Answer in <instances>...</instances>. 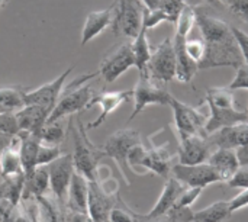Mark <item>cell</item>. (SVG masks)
Here are the masks:
<instances>
[{"instance_id":"cell-1","label":"cell","mask_w":248,"mask_h":222,"mask_svg":"<svg viewBox=\"0 0 248 222\" xmlns=\"http://www.w3.org/2000/svg\"><path fill=\"white\" fill-rule=\"evenodd\" d=\"M196 26L199 28L205 44V55L198 65L199 70L219 67H232L237 70L244 64V58L232 35L231 25L222 19L196 12Z\"/></svg>"},{"instance_id":"cell-2","label":"cell","mask_w":248,"mask_h":222,"mask_svg":"<svg viewBox=\"0 0 248 222\" xmlns=\"http://www.w3.org/2000/svg\"><path fill=\"white\" fill-rule=\"evenodd\" d=\"M99 76V71L96 73H86L78 77H76L70 84H64L62 92L60 95V99L54 109L49 113V118L46 124L61 121L65 116L77 115L87 109V105L93 99L94 89L92 87V80Z\"/></svg>"},{"instance_id":"cell-3","label":"cell","mask_w":248,"mask_h":222,"mask_svg":"<svg viewBox=\"0 0 248 222\" xmlns=\"http://www.w3.org/2000/svg\"><path fill=\"white\" fill-rule=\"evenodd\" d=\"M70 129L74 141V151L71 154L74 170L87 182H93L97 177L99 161L105 157L103 151L89 140L87 129L84 128L78 113L76 116V125L70 124Z\"/></svg>"},{"instance_id":"cell-4","label":"cell","mask_w":248,"mask_h":222,"mask_svg":"<svg viewBox=\"0 0 248 222\" xmlns=\"http://www.w3.org/2000/svg\"><path fill=\"white\" fill-rule=\"evenodd\" d=\"M171 157L173 153L169 144L151 145V148L137 144L128 154V166L135 174L153 172L164 179H169L171 173Z\"/></svg>"},{"instance_id":"cell-5","label":"cell","mask_w":248,"mask_h":222,"mask_svg":"<svg viewBox=\"0 0 248 222\" xmlns=\"http://www.w3.org/2000/svg\"><path fill=\"white\" fill-rule=\"evenodd\" d=\"M112 4L113 16L110 29L113 35L134 39L142 28L145 6L141 0H115Z\"/></svg>"},{"instance_id":"cell-6","label":"cell","mask_w":248,"mask_h":222,"mask_svg":"<svg viewBox=\"0 0 248 222\" xmlns=\"http://www.w3.org/2000/svg\"><path fill=\"white\" fill-rule=\"evenodd\" d=\"M137 144H141L140 132L135 129L125 128V129H119V131L113 132L106 140V143L100 147L103 151V156L112 159L116 163V166L119 167L121 174L128 186L131 185V182L126 176L128 172H131V169L128 166V154Z\"/></svg>"},{"instance_id":"cell-7","label":"cell","mask_w":248,"mask_h":222,"mask_svg":"<svg viewBox=\"0 0 248 222\" xmlns=\"http://www.w3.org/2000/svg\"><path fill=\"white\" fill-rule=\"evenodd\" d=\"M153 81L167 86L173 79H176V52L173 45V38H166L153 51L151 58L147 64L144 74Z\"/></svg>"},{"instance_id":"cell-8","label":"cell","mask_w":248,"mask_h":222,"mask_svg":"<svg viewBox=\"0 0 248 222\" xmlns=\"http://www.w3.org/2000/svg\"><path fill=\"white\" fill-rule=\"evenodd\" d=\"M132 92H134L132 95L134 111L128 122H131L135 116H138L150 105H161V106L170 105L171 95L169 93L167 86L158 84L147 76H140V80L137 86L132 89Z\"/></svg>"},{"instance_id":"cell-9","label":"cell","mask_w":248,"mask_h":222,"mask_svg":"<svg viewBox=\"0 0 248 222\" xmlns=\"http://www.w3.org/2000/svg\"><path fill=\"white\" fill-rule=\"evenodd\" d=\"M169 106L173 109L174 128L177 137L205 135V125L208 118L199 109L177 100L174 96H171Z\"/></svg>"},{"instance_id":"cell-10","label":"cell","mask_w":248,"mask_h":222,"mask_svg":"<svg viewBox=\"0 0 248 222\" xmlns=\"http://www.w3.org/2000/svg\"><path fill=\"white\" fill-rule=\"evenodd\" d=\"M49 174V189L57 196L61 206L67 204L70 183L74 174V164L71 154H61L57 160L46 166Z\"/></svg>"},{"instance_id":"cell-11","label":"cell","mask_w":248,"mask_h":222,"mask_svg":"<svg viewBox=\"0 0 248 222\" xmlns=\"http://www.w3.org/2000/svg\"><path fill=\"white\" fill-rule=\"evenodd\" d=\"M131 67H135L131 44H121L103 57L99 67V74L105 83L110 84Z\"/></svg>"},{"instance_id":"cell-12","label":"cell","mask_w":248,"mask_h":222,"mask_svg":"<svg viewBox=\"0 0 248 222\" xmlns=\"http://www.w3.org/2000/svg\"><path fill=\"white\" fill-rule=\"evenodd\" d=\"M171 174L176 180H179L186 188H202L221 182L217 172L208 164L201 163L195 166H185V164H174L171 166Z\"/></svg>"},{"instance_id":"cell-13","label":"cell","mask_w":248,"mask_h":222,"mask_svg":"<svg viewBox=\"0 0 248 222\" xmlns=\"http://www.w3.org/2000/svg\"><path fill=\"white\" fill-rule=\"evenodd\" d=\"M118 196L115 192H108L100 180L89 182L87 214L93 222H108L109 212L116 206Z\"/></svg>"},{"instance_id":"cell-14","label":"cell","mask_w":248,"mask_h":222,"mask_svg":"<svg viewBox=\"0 0 248 222\" xmlns=\"http://www.w3.org/2000/svg\"><path fill=\"white\" fill-rule=\"evenodd\" d=\"M177 140H179L177 156L180 164L195 166V164L206 163L209 156L212 154L211 153L212 147L205 135L177 137Z\"/></svg>"},{"instance_id":"cell-15","label":"cell","mask_w":248,"mask_h":222,"mask_svg":"<svg viewBox=\"0 0 248 222\" xmlns=\"http://www.w3.org/2000/svg\"><path fill=\"white\" fill-rule=\"evenodd\" d=\"M132 95H134L132 90H122V92H106V90H103V92L94 95L93 99L90 100V103L87 105V109H90L93 106H99L100 108V113H99V116L94 121H92L87 125L86 129L89 131V129L99 128L112 112H115L121 105H124L128 100H131Z\"/></svg>"},{"instance_id":"cell-16","label":"cell","mask_w":248,"mask_h":222,"mask_svg":"<svg viewBox=\"0 0 248 222\" xmlns=\"http://www.w3.org/2000/svg\"><path fill=\"white\" fill-rule=\"evenodd\" d=\"M71 71H73V67L67 68L61 76H58L52 81H49L38 89L28 90L25 93V105H38V106H44V108L52 111L60 99V95L65 84V80Z\"/></svg>"},{"instance_id":"cell-17","label":"cell","mask_w":248,"mask_h":222,"mask_svg":"<svg viewBox=\"0 0 248 222\" xmlns=\"http://www.w3.org/2000/svg\"><path fill=\"white\" fill-rule=\"evenodd\" d=\"M186 189V186H183L179 180H176L173 176L167 179L166 185H164V189L160 195V199L157 201V204L154 205V208L147 214V215H138L134 212L135 218L137 220H142V221H147V220H155V218H161V217H166L176 205L179 196L182 195V192Z\"/></svg>"},{"instance_id":"cell-18","label":"cell","mask_w":248,"mask_h":222,"mask_svg":"<svg viewBox=\"0 0 248 222\" xmlns=\"http://www.w3.org/2000/svg\"><path fill=\"white\" fill-rule=\"evenodd\" d=\"M211 147L224 150H237L248 144V124L225 127L206 137Z\"/></svg>"},{"instance_id":"cell-19","label":"cell","mask_w":248,"mask_h":222,"mask_svg":"<svg viewBox=\"0 0 248 222\" xmlns=\"http://www.w3.org/2000/svg\"><path fill=\"white\" fill-rule=\"evenodd\" d=\"M211 109V115L205 125V135H211L221 128L232 127L237 124H248V113L238 111L237 108H218L214 105H208Z\"/></svg>"},{"instance_id":"cell-20","label":"cell","mask_w":248,"mask_h":222,"mask_svg":"<svg viewBox=\"0 0 248 222\" xmlns=\"http://www.w3.org/2000/svg\"><path fill=\"white\" fill-rule=\"evenodd\" d=\"M51 111L38 106V105H25L20 111H17L16 121L19 125V131L31 132V134H39V131L45 127Z\"/></svg>"},{"instance_id":"cell-21","label":"cell","mask_w":248,"mask_h":222,"mask_svg":"<svg viewBox=\"0 0 248 222\" xmlns=\"http://www.w3.org/2000/svg\"><path fill=\"white\" fill-rule=\"evenodd\" d=\"M113 16V4L106 9L90 12L84 20L83 31H81V45L89 44L97 35H100L105 29L110 28Z\"/></svg>"},{"instance_id":"cell-22","label":"cell","mask_w":248,"mask_h":222,"mask_svg":"<svg viewBox=\"0 0 248 222\" xmlns=\"http://www.w3.org/2000/svg\"><path fill=\"white\" fill-rule=\"evenodd\" d=\"M206 163L217 172L221 182H228L234 176V173L240 169L235 150L218 148L215 153L209 156Z\"/></svg>"},{"instance_id":"cell-23","label":"cell","mask_w":248,"mask_h":222,"mask_svg":"<svg viewBox=\"0 0 248 222\" xmlns=\"http://www.w3.org/2000/svg\"><path fill=\"white\" fill-rule=\"evenodd\" d=\"M16 137L19 140V156H20L22 170L23 174H26L36 167V154L41 145V140L38 134H31L23 131H19Z\"/></svg>"},{"instance_id":"cell-24","label":"cell","mask_w":248,"mask_h":222,"mask_svg":"<svg viewBox=\"0 0 248 222\" xmlns=\"http://www.w3.org/2000/svg\"><path fill=\"white\" fill-rule=\"evenodd\" d=\"M87 202H89V182L81 174L74 172L68 189L67 204L71 212L87 214Z\"/></svg>"},{"instance_id":"cell-25","label":"cell","mask_w":248,"mask_h":222,"mask_svg":"<svg viewBox=\"0 0 248 222\" xmlns=\"http://www.w3.org/2000/svg\"><path fill=\"white\" fill-rule=\"evenodd\" d=\"M49 188V174L46 166L35 167L32 172L23 174V189L22 196H36L41 198Z\"/></svg>"},{"instance_id":"cell-26","label":"cell","mask_w":248,"mask_h":222,"mask_svg":"<svg viewBox=\"0 0 248 222\" xmlns=\"http://www.w3.org/2000/svg\"><path fill=\"white\" fill-rule=\"evenodd\" d=\"M22 86L0 87V113H16L25 106V93Z\"/></svg>"},{"instance_id":"cell-27","label":"cell","mask_w":248,"mask_h":222,"mask_svg":"<svg viewBox=\"0 0 248 222\" xmlns=\"http://www.w3.org/2000/svg\"><path fill=\"white\" fill-rule=\"evenodd\" d=\"M20 173H23V170L19 156V140L16 137V141L6 150H3L0 156V176L3 179H9Z\"/></svg>"},{"instance_id":"cell-28","label":"cell","mask_w":248,"mask_h":222,"mask_svg":"<svg viewBox=\"0 0 248 222\" xmlns=\"http://www.w3.org/2000/svg\"><path fill=\"white\" fill-rule=\"evenodd\" d=\"M131 48H132V54H134V60H135V67L138 68L140 74H144L147 64L151 58V45L147 39V29L142 26L140 33L134 38V41L131 42Z\"/></svg>"},{"instance_id":"cell-29","label":"cell","mask_w":248,"mask_h":222,"mask_svg":"<svg viewBox=\"0 0 248 222\" xmlns=\"http://www.w3.org/2000/svg\"><path fill=\"white\" fill-rule=\"evenodd\" d=\"M232 215L230 209V202L219 201L209 205L205 209L193 212L192 222H225Z\"/></svg>"},{"instance_id":"cell-30","label":"cell","mask_w":248,"mask_h":222,"mask_svg":"<svg viewBox=\"0 0 248 222\" xmlns=\"http://www.w3.org/2000/svg\"><path fill=\"white\" fill-rule=\"evenodd\" d=\"M232 92L234 90H231L230 87H211L206 90L205 100L208 105L234 109L237 108V103H235V97Z\"/></svg>"},{"instance_id":"cell-31","label":"cell","mask_w":248,"mask_h":222,"mask_svg":"<svg viewBox=\"0 0 248 222\" xmlns=\"http://www.w3.org/2000/svg\"><path fill=\"white\" fill-rule=\"evenodd\" d=\"M38 135H39V140L42 144L60 147V144L65 138V131H64V127L61 125V122L57 121V122L45 124V127L39 131Z\"/></svg>"},{"instance_id":"cell-32","label":"cell","mask_w":248,"mask_h":222,"mask_svg":"<svg viewBox=\"0 0 248 222\" xmlns=\"http://www.w3.org/2000/svg\"><path fill=\"white\" fill-rule=\"evenodd\" d=\"M61 156V150L57 145H46L42 144L38 148V154H36V167L39 166H48L49 163H52L54 160H57Z\"/></svg>"},{"instance_id":"cell-33","label":"cell","mask_w":248,"mask_h":222,"mask_svg":"<svg viewBox=\"0 0 248 222\" xmlns=\"http://www.w3.org/2000/svg\"><path fill=\"white\" fill-rule=\"evenodd\" d=\"M186 52L187 55L199 65L205 55V44L202 39L198 38H187L186 39Z\"/></svg>"},{"instance_id":"cell-34","label":"cell","mask_w":248,"mask_h":222,"mask_svg":"<svg viewBox=\"0 0 248 222\" xmlns=\"http://www.w3.org/2000/svg\"><path fill=\"white\" fill-rule=\"evenodd\" d=\"M202 188H186L179 196L174 208H190L202 193Z\"/></svg>"},{"instance_id":"cell-35","label":"cell","mask_w":248,"mask_h":222,"mask_svg":"<svg viewBox=\"0 0 248 222\" xmlns=\"http://www.w3.org/2000/svg\"><path fill=\"white\" fill-rule=\"evenodd\" d=\"M0 134L16 137L19 134V125L15 113H0Z\"/></svg>"},{"instance_id":"cell-36","label":"cell","mask_w":248,"mask_h":222,"mask_svg":"<svg viewBox=\"0 0 248 222\" xmlns=\"http://www.w3.org/2000/svg\"><path fill=\"white\" fill-rule=\"evenodd\" d=\"M241 20L248 23V0H221Z\"/></svg>"},{"instance_id":"cell-37","label":"cell","mask_w":248,"mask_h":222,"mask_svg":"<svg viewBox=\"0 0 248 222\" xmlns=\"http://www.w3.org/2000/svg\"><path fill=\"white\" fill-rule=\"evenodd\" d=\"M231 90H238V89H247L248 90V64L244 63L237 68V74L231 84L228 86Z\"/></svg>"},{"instance_id":"cell-38","label":"cell","mask_w":248,"mask_h":222,"mask_svg":"<svg viewBox=\"0 0 248 222\" xmlns=\"http://www.w3.org/2000/svg\"><path fill=\"white\" fill-rule=\"evenodd\" d=\"M231 189H247L248 188V167H240L234 176L227 182Z\"/></svg>"},{"instance_id":"cell-39","label":"cell","mask_w":248,"mask_h":222,"mask_svg":"<svg viewBox=\"0 0 248 222\" xmlns=\"http://www.w3.org/2000/svg\"><path fill=\"white\" fill-rule=\"evenodd\" d=\"M108 222H135V217H134V212L128 209L126 206L125 208L115 206L109 212Z\"/></svg>"},{"instance_id":"cell-40","label":"cell","mask_w":248,"mask_h":222,"mask_svg":"<svg viewBox=\"0 0 248 222\" xmlns=\"http://www.w3.org/2000/svg\"><path fill=\"white\" fill-rule=\"evenodd\" d=\"M231 31H232V35L240 47V51H241V55L244 58V63L248 64V33L244 32L243 29L237 28V26H231Z\"/></svg>"},{"instance_id":"cell-41","label":"cell","mask_w":248,"mask_h":222,"mask_svg":"<svg viewBox=\"0 0 248 222\" xmlns=\"http://www.w3.org/2000/svg\"><path fill=\"white\" fill-rule=\"evenodd\" d=\"M167 217L171 222H192L193 212L190 211V208H173L167 214Z\"/></svg>"},{"instance_id":"cell-42","label":"cell","mask_w":248,"mask_h":222,"mask_svg":"<svg viewBox=\"0 0 248 222\" xmlns=\"http://www.w3.org/2000/svg\"><path fill=\"white\" fill-rule=\"evenodd\" d=\"M246 206H248V188L243 189L241 193H238L232 201H230V209H231L232 214L235 211H238V209L246 208Z\"/></svg>"},{"instance_id":"cell-43","label":"cell","mask_w":248,"mask_h":222,"mask_svg":"<svg viewBox=\"0 0 248 222\" xmlns=\"http://www.w3.org/2000/svg\"><path fill=\"white\" fill-rule=\"evenodd\" d=\"M240 167H248V144L235 150Z\"/></svg>"},{"instance_id":"cell-44","label":"cell","mask_w":248,"mask_h":222,"mask_svg":"<svg viewBox=\"0 0 248 222\" xmlns=\"http://www.w3.org/2000/svg\"><path fill=\"white\" fill-rule=\"evenodd\" d=\"M16 141V137L12 135H6V134H0V156L3 153V150H6L9 145H12Z\"/></svg>"},{"instance_id":"cell-45","label":"cell","mask_w":248,"mask_h":222,"mask_svg":"<svg viewBox=\"0 0 248 222\" xmlns=\"http://www.w3.org/2000/svg\"><path fill=\"white\" fill-rule=\"evenodd\" d=\"M68 222H93L89 214H81V212H71Z\"/></svg>"},{"instance_id":"cell-46","label":"cell","mask_w":248,"mask_h":222,"mask_svg":"<svg viewBox=\"0 0 248 222\" xmlns=\"http://www.w3.org/2000/svg\"><path fill=\"white\" fill-rule=\"evenodd\" d=\"M141 1H142V4L145 6V9H148V10H155V9L160 7V4H161L163 0H141Z\"/></svg>"},{"instance_id":"cell-47","label":"cell","mask_w":248,"mask_h":222,"mask_svg":"<svg viewBox=\"0 0 248 222\" xmlns=\"http://www.w3.org/2000/svg\"><path fill=\"white\" fill-rule=\"evenodd\" d=\"M135 217V215H134ZM135 222H171L170 218L166 215V217H161V218H155V220H147V221H142V220H137L135 218Z\"/></svg>"},{"instance_id":"cell-48","label":"cell","mask_w":248,"mask_h":222,"mask_svg":"<svg viewBox=\"0 0 248 222\" xmlns=\"http://www.w3.org/2000/svg\"><path fill=\"white\" fill-rule=\"evenodd\" d=\"M6 1H7V0H0V9H3V7H4Z\"/></svg>"},{"instance_id":"cell-49","label":"cell","mask_w":248,"mask_h":222,"mask_svg":"<svg viewBox=\"0 0 248 222\" xmlns=\"http://www.w3.org/2000/svg\"><path fill=\"white\" fill-rule=\"evenodd\" d=\"M209 1H211V3H222L221 0H209Z\"/></svg>"},{"instance_id":"cell-50","label":"cell","mask_w":248,"mask_h":222,"mask_svg":"<svg viewBox=\"0 0 248 222\" xmlns=\"http://www.w3.org/2000/svg\"><path fill=\"white\" fill-rule=\"evenodd\" d=\"M247 113H248V111H247Z\"/></svg>"}]
</instances>
